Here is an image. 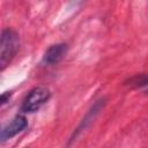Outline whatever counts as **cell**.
Masks as SVG:
<instances>
[{"instance_id": "6da1fadb", "label": "cell", "mask_w": 148, "mask_h": 148, "mask_svg": "<svg viewBox=\"0 0 148 148\" xmlns=\"http://www.w3.org/2000/svg\"><path fill=\"white\" fill-rule=\"evenodd\" d=\"M18 49V36L12 29H3L0 40V67L1 71L12 61Z\"/></svg>"}, {"instance_id": "7a4b0ae2", "label": "cell", "mask_w": 148, "mask_h": 148, "mask_svg": "<svg viewBox=\"0 0 148 148\" xmlns=\"http://www.w3.org/2000/svg\"><path fill=\"white\" fill-rule=\"evenodd\" d=\"M50 96L51 92L45 87H36L31 89L22 102L21 111L24 113H32L38 111L49 101Z\"/></svg>"}, {"instance_id": "3957f363", "label": "cell", "mask_w": 148, "mask_h": 148, "mask_svg": "<svg viewBox=\"0 0 148 148\" xmlns=\"http://www.w3.org/2000/svg\"><path fill=\"white\" fill-rule=\"evenodd\" d=\"M28 126V120L24 116H16L9 124H7L2 131H1V141L5 142L6 140L15 136L16 134H18L20 132H22L25 127Z\"/></svg>"}, {"instance_id": "277c9868", "label": "cell", "mask_w": 148, "mask_h": 148, "mask_svg": "<svg viewBox=\"0 0 148 148\" xmlns=\"http://www.w3.org/2000/svg\"><path fill=\"white\" fill-rule=\"evenodd\" d=\"M66 52H67V44L65 43H58V44L51 45L43 56V62L45 65L57 64L64 58Z\"/></svg>"}, {"instance_id": "5b68a950", "label": "cell", "mask_w": 148, "mask_h": 148, "mask_svg": "<svg viewBox=\"0 0 148 148\" xmlns=\"http://www.w3.org/2000/svg\"><path fill=\"white\" fill-rule=\"evenodd\" d=\"M10 96H12V92H10V91H5V92H2V95H1V105L6 104V103L9 101Z\"/></svg>"}, {"instance_id": "8992f818", "label": "cell", "mask_w": 148, "mask_h": 148, "mask_svg": "<svg viewBox=\"0 0 148 148\" xmlns=\"http://www.w3.org/2000/svg\"><path fill=\"white\" fill-rule=\"evenodd\" d=\"M142 88L145 89V91H146V92H148V81H147V82L143 84V87H142Z\"/></svg>"}]
</instances>
